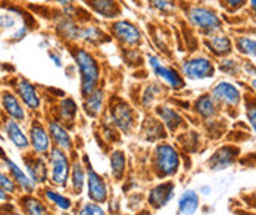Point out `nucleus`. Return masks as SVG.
I'll use <instances>...</instances> for the list:
<instances>
[{
  "instance_id": "1",
  "label": "nucleus",
  "mask_w": 256,
  "mask_h": 215,
  "mask_svg": "<svg viewBox=\"0 0 256 215\" xmlns=\"http://www.w3.org/2000/svg\"><path fill=\"white\" fill-rule=\"evenodd\" d=\"M78 76H80V90L82 98L93 93L100 82V64L96 56L84 48H74L71 50Z\"/></svg>"
},
{
  "instance_id": "2",
  "label": "nucleus",
  "mask_w": 256,
  "mask_h": 215,
  "mask_svg": "<svg viewBox=\"0 0 256 215\" xmlns=\"http://www.w3.org/2000/svg\"><path fill=\"white\" fill-rule=\"evenodd\" d=\"M180 155L174 146L170 143H159L154 149L152 155V166L154 174L159 178L174 177L180 170Z\"/></svg>"
},
{
  "instance_id": "3",
  "label": "nucleus",
  "mask_w": 256,
  "mask_h": 215,
  "mask_svg": "<svg viewBox=\"0 0 256 215\" xmlns=\"http://www.w3.org/2000/svg\"><path fill=\"white\" fill-rule=\"evenodd\" d=\"M187 20L193 27L202 31L206 37L216 34L222 30V20L220 18V15L206 6H190L187 10Z\"/></svg>"
},
{
  "instance_id": "4",
  "label": "nucleus",
  "mask_w": 256,
  "mask_h": 215,
  "mask_svg": "<svg viewBox=\"0 0 256 215\" xmlns=\"http://www.w3.org/2000/svg\"><path fill=\"white\" fill-rule=\"evenodd\" d=\"M48 166H49V180L53 186L65 188L70 183L71 162L68 154L59 148H52L48 155Z\"/></svg>"
},
{
  "instance_id": "5",
  "label": "nucleus",
  "mask_w": 256,
  "mask_h": 215,
  "mask_svg": "<svg viewBox=\"0 0 256 215\" xmlns=\"http://www.w3.org/2000/svg\"><path fill=\"white\" fill-rule=\"evenodd\" d=\"M180 72L187 80H208L215 76V65L206 56H194L182 62Z\"/></svg>"
},
{
  "instance_id": "6",
  "label": "nucleus",
  "mask_w": 256,
  "mask_h": 215,
  "mask_svg": "<svg viewBox=\"0 0 256 215\" xmlns=\"http://www.w3.org/2000/svg\"><path fill=\"white\" fill-rule=\"evenodd\" d=\"M109 118L114 127L124 134H130L136 127V112L131 105H128V102L122 99L114 100L109 110Z\"/></svg>"
},
{
  "instance_id": "7",
  "label": "nucleus",
  "mask_w": 256,
  "mask_h": 215,
  "mask_svg": "<svg viewBox=\"0 0 256 215\" xmlns=\"http://www.w3.org/2000/svg\"><path fill=\"white\" fill-rule=\"evenodd\" d=\"M148 64H149L152 72L166 87H170L172 90L184 88L186 81H184V77L181 76V72H178L177 70H174L172 66L165 65L156 54H148Z\"/></svg>"
},
{
  "instance_id": "8",
  "label": "nucleus",
  "mask_w": 256,
  "mask_h": 215,
  "mask_svg": "<svg viewBox=\"0 0 256 215\" xmlns=\"http://www.w3.org/2000/svg\"><path fill=\"white\" fill-rule=\"evenodd\" d=\"M110 34L116 42H120L122 46H127V48H136L142 44V40H143V34L140 28L127 20H120V21L112 22Z\"/></svg>"
},
{
  "instance_id": "9",
  "label": "nucleus",
  "mask_w": 256,
  "mask_h": 215,
  "mask_svg": "<svg viewBox=\"0 0 256 215\" xmlns=\"http://www.w3.org/2000/svg\"><path fill=\"white\" fill-rule=\"evenodd\" d=\"M87 178H86V186H87V194L92 202L96 204H106L109 198V188L108 183L104 182L102 176L92 166L87 165Z\"/></svg>"
},
{
  "instance_id": "10",
  "label": "nucleus",
  "mask_w": 256,
  "mask_h": 215,
  "mask_svg": "<svg viewBox=\"0 0 256 215\" xmlns=\"http://www.w3.org/2000/svg\"><path fill=\"white\" fill-rule=\"evenodd\" d=\"M210 96L215 99L216 104L228 108H237L242 102V92L240 88L230 81H218L212 90Z\"/></svg>"
},
{
  "instance_id": "11",
  "label": "nucleus",
  "mask_w": 256,
  "mask_h": 215,
  "mask_svg": "<svg viewBox=\"0 0 256 215\" xmlns=\"http://www.w3.org/2000/svg\"><path fill=\"white\" fill-rule=\"evenodd\" d=\"M28 138H30V146L34 150L36 155L46 156L52 150V138L48 128L40 122V121H32L30 126L28 132Z\"/></svg>"
},
{
  "instance_id": "12",
  "label": "nucleus",
  "mask_w": 256,
  "mask_h": 215,
  "mask_svg": "<svg viewBox=\"0 0 256 215\" xmlns=\"http://www.w3.org/2000/svg\"><path fill=\"white\" fill-rule=\"evenodd\" d=\"M0 160L3 162V165L6 166L8 174H9V176L14 178V182L16 183L18 188H21V190H22L24 193H26V194L34 193L37 184L30 178V176L26 174V171H24L18 164H15V162L12 161L2 149H0Z\"/></svg>"
},
{
  "instance_id": "13",
  "label": "nucleus",
  "mask_w": 256,
  "mask_h": 215,
  "mask_svg": "<svg viewBox=\"0 0 256 215\" xmlns=\"http://www.w3.org/2000/svg\"><path fill=\"white\" fill-rule=\"evenodd\" d=\"M15 93L21 99V102L26 105L30 110H37L42 106V98L36 88V86L30 80L24 77H20L15 81Z\"/></svg>"
},
{
  "instance_id": "14",
  "label": "nucleus",
  "mask_w": 256,
  "mask_h": 215,
  "mask_svg": "<svg viewBox=\"0 0 256 215\" xmlns=\"http://www.w3.org/2000/svg\"><path fill=\"white\" fill-rule=\"evenodd\" d=\"M174 194H176V184L172 182H164L150 188L148 194V204L154 210H160L172 200Z\"/></svg>"
},
{
  "instance_id": "15",
  "label": "nucleus",
  "mask_w": 256,
  "mask_h": 215,
  "mask_svg": "<svg viewBox=\"0 0 256 215\" xmlns=\"http://www.w3.org/2000/svg\"><path fill=\"white\" fill-rule=\"evenodd\" d=\"M0 105L3 108V110L6 112V115L18 122H24L26 118V108L22 106L21 99L16 96V93H12L9 90L3 92L0 96Z\"/></svg>"
},
{
  "instance_id": "16",
  "label": "nucleus",
  "mask_w": 256,
  "mask_h": 215,
  "mask_svg": "<svg viewBox=\"0 0 256 215\" xmlns=\"http://www.w3.org/2000/svg\"><path fill=\"white\" fill-rule=\"evenodd\" d=\"M3 132L6 137L9 138V142L20 150H26L30 148V138L28 134L22 130L21 122L12 120V118H4L3 121Z\"/></svg>"
},
{
  "instance_id": "17",
  "label": "nucleus",
  "mask_w": 256,
  "mask_h": 215,
  "mask_svg": "<svg viewBox=\"0 0 256 215\" xmlns=\"http://www.w3.org/2000/svg\"><path fill=\"white\" fill-rule=\"evenodd\" d=\"M48 132L50 134L52 143L54 144V148H59V149L65 150L66 154L74 149V142H72V137L70 134V132L58 120H50L49 121Z\"/></svg>"
},
{
  "instance_id": "18",
  "label": "nucleus",
  "mask_w": 256,
  "mask_h": 215,
  "mask_svg": "<svg viewBox=\"0 0 256 215\" xmlns=\"http://www.w3.org/2000/svg\"><path fill=\"white\" fill-rule=\"evenodd\" d=\"M238 155V149L234 146H222L220 148L208 161V166L212 171H222L230 168L231 165L236 162Z\"/></svg>"
},
{
  "instance_id": "19",
  "label": "nucleus",
  "mask_w": 256,
  "mask_h": 215,
  "mask_svg": "<svg viewBox=\"0 0 256 215\" xmlns=\"http://www.w3.org/2000/svg\"><path fill=\"white\" fill-rule=\"evenodd\" d=\"M26 174L30 176V178L36 183V184H43L48 182L49 177V166L48 162L43 160V156L40 155H32L31 158L24 160Z\"/></svg>"
},
{
  "instance_id": "20",
  "label": "nucleus",
  "mask_w": 256,
  "mask_h": 215,
  "mask_svg": "<svg viewBox=\"0 0 256 215\" xmlns=\"http://www.w3.org/2000/svg\"><path fill=\"white\" fill-rule=\"evenodd\" d=\"M86 4L92 12L104 20H115L121 14V6L118 0H86Z\"/></svg>"
},
{
  "instance_id": "21",
  "label": "nucleus",
  "mask_w": 256,
  "mask_h": 215,
  "mask_svg": "<svg viewBox=\"0 0 256 215\" xmlns=\"http://www.w3.org/2000/svg\"><path fill=\"white\" fill-rule=\"evenodd\" d=\"M206 49L218 58H226L232 52V42L226 34H212L205 38Z\"/></svg>"
},
{
  "instance_id": "22",
  "label": "nucleus",
  "mask_w": 256,
  "mask_h": 215,
  "mask_svg": "<svg viewBox=\"0 0 256 215\" xmlns=\"http://www.w3.org/2000/svg\"><path fill=\"white\" fill-rule=\"evenodd\" d=\"M154 112H156L158 120L165 126V128L168 132L178 130L180 127L182 126V122H184L182 116L180 115V112L176 108L168 106V105H159L154 109Z\"/></svg>"
},
{
  "instance_id": "23",
  "label": "nucleus",
  "mask_w": 256,
  "mask_h": 215,
  "mask_svg": "<svg viewBox=\"0 0 256 215\" xmlns=\"http://www.w3.org/2000/svg\"><path fill=\"white\" fill-rule=\"evenodd\" d=\"M104 90L102 87H98L93 93L84 96V104H82V108H84V112L94 118L98 116L103 109V104H104Z\"/></svg>"
},
{
  "instance_id": "24",
  "label": "nucleus",
  "mask_w": 256,
  "mask_h": 215,
  "mask_svg": "<svg viewBox=\"0 0 256 215\" xmlns=\"http://www.w3.org/2000/svg\"><path fill=\"white\" fill-rule=\"evenodd\" d=\"M199 193L196 190H186L178 198V214L180 215H194L199 210Z\"/></svg>"
},
{
  "instance_id": "25",
  "label": "nucleus",
  "mask_w": 256,
  "mask_h": 215,
  "mask_svg": "<svg viewBox=\"0 0 256 215\" xmlns=\"http://www.w3.org/2000/svg\"><path fill=\"white\" fill-rule=\"evenodd\" d=\"M87 178V170L84 168L82 162L74 161L71 164V172H70V186L74 194H81L82 188L86 186Z\"/></svg>"
},
{
  "instance_id": "26",
  "label": "nucleus",
  "mask_w": 256,
  "mask_h": 215,
  "mask_svg": "<svg viewBox=\"0 0 256 215\" xmlns=\"http://www.w3.org/2000/svg\"><path fill=\"white\" fill-rule=\"evenodd\" d=\"M143 137L146 142H159V140H164L165 138V126L158 120V118H148V121L143 124Z\"/></svg>"
},
{
  "instance_id": "27",
  "label": "nucleus",
  "mask_w": 256,
  "mask_h": 215,
  "mask_svg": "<svg viewBox=\"0 0 256 215\" xmlns=\"http://www.w3.org/2000/svg\"><path fill=\"white\" fill-rule=\"evenodd\" d=\"M104 37H106V34L102 28H99L98 26H84L80 30L78 42H82L90 46H99L106 40Z\"/></svg>"
},
{
  "instance_id": "28",
  "label": "nucleus",
  "mask_w": 256,
  "mask_h": 215,
  "mask_svg": "<svg viewBox=\"0 0 256 215\" xmlns=\"http://www.w3.org/2000/svg\"><path fill=\"white\" fill-rule=\"evenodd\" d=\"M194 110L202 118L209 120V118H214L216 115V112H218V104L215 102V99L210 94H202L194 102Z\"/></svg>"
},
{
  "instance_id": "29",
  "label": "nucleus",
  "mask_w": 256,
  "mask_h": 215,
  "mask_svg": "<svg viewBox=\"0 0 256 215\" xmlns=\"http://www.w3.org/2000/svg\"><path fill=\"white\" fill-rule=\"evenodd\" d=\"M21 208L26 215H49V210L43 204V200L31 194H26L21 199Z\"/></svg>"
},
{
  "instance_id": "30",
  "label": "nucleus",
  "mask_w": 256,
  "mask_h": 215,
  "mask_svg": "<svg viewBox=\"0 0 256 215\" xmlns=\"http://www.w3.org/2000/svg\"><path fill=\"white\" fill-rule=\"evenodd\" d=\"M162 92H164V87H162L160 82H158V81L149 82L146 86V88L143 90L142 98H140L142 106L144 108V109H150V108L154 106V102H156V99L162 94Z\"/></svg>"
},
{
  "instance_id": "31",
  "label": "nucleus",
  "mask_w": 256,
  "mask_h": 215,
  "mask_svg": "<svg viewBox=\"0 0 256 215\" xmlns=\"http://www.w3.org/2000/svg\"><path fill=\"white\" fill-rule=\"evenodd\" d=\"M56 30H58V32L64 37V38H66V40H70V42H77L78 38H80V30L81 27L77 26L72 20H70V18H62V20H59L58 21V26H56Z\"/></svg>"
},
{
  "instance_id": "32",
  "label": "nucleus",
  "mask_w": 256,
  "mask_h": 215,
  "mask_svg": "<svg viewBox=\"0 0 256 215\" xmlns=\"http://www.w3.org/2000/svg\"><path fill=\"white\" fill-rule=\"evenodd\" d=\"M110 174L115 180H122L126 171H127V158L124 155V152L121 150H115L110 155Z\"/></svg>"
},
{
  "instance_id": "33",
  "label": "nucleus",
  "mask_w": 256,
  "mask_h": 215,
  "mask_svg": "<svg viewBox=\"0 0 256 215\" xmlns=\"http://www.w3.org/2000/svg\"><path fill=\"white\" fill-rule=\"evenodd\" d=\"M43 196H44V199H46L49 204L54 205L58 210L70 211V210H71V206H72L71 199H70V198H66V196H64L62 193L56 192L54 188H44V190H43Z\"/></svg>"
},
{
  "instance_id": "34",
  "label": "nucleus",
  "mask_w": 256,
  "mask_h": 215,
  "mask_svg": "<svg viewBox=\"0 0 256 215\" xmlns=\"http://www.w3.org/2000/svg\"><path fill=\"white\" fill-rule=\"evenodd\" d=\"M78 106L71 98H65L59 102V122H72L76 120Z\"/></svg>"
},
{
  "instance_id": "35",
  "label": "nucleus",
  "mask_w": 256,
  "mask_h": 215,
  "mask_svg": "<svg viewBox=\"0 0 256 215\" xmlns=\"http://www.w3.org/2000/svg\"><path fill=\"white\" fill-rule=\"evenodd\" d=\"M234 44L238 54L249 56V58H256V38L248 37V36H240L236 38Z\"/></svg>"
},
{
  "instance_id": "36",
  "label": "nucleus",
  "mask_w": 256,
  "mask_h": 215,
  "mask_svg": "<svg viewBox=\"0 0 256 215\" xmlns=\"http://www.w3.org/2000/svg\"><path fill=\"white\" fill-rule=\"evenodd\" d=\"M220 70L224 72V74H228V76H236L237 72H240L242 70V64L237 60V59H232V58H222L221 62H220Z\"/></svg>"
},
{
  "instance_id": "37",
  "label": "nucleus",
  "mask_w": 256,
  "mask_h": 215,
  "mask_svg": "<svg viewBox=\"0 0 256 215\" xmlns=\"http://www.w3.org/2000/svg\"><path fill=\"white\" fill-rule=\"evenodd\" d=\"M150 4L154 10L164 15H171L177 10V3L174 0H150Z\"/></svg>"
},
{
  "instance_id": "38",
  "label": "nucleus",
  "mask_w": 256,
  "mask_h": 215,
  "mask_svg": "<svg viewBox=\"0 0 256 215\" xmlns=\"http://www.w3.org/2000/svg\"><path fill=\"white\" fill-rule=\"evenodd\" d=\"M0 188L4 190L9 194H14L18 190V186L14 182V178L9 174H6L4 171H2V170H0Z\"/></svg>"
},
{
  "instance_id": "39",
  "label": "nucleus",
  "mask_w": 256,
  "mask_h": 215,
  "mask_svg": "<svg viewBox=\"0 0 256 215\" xmlns=\"http://www.w3.org/2000/svg\"><path fill=\"white\" fill-rule=\"evenodd\" d=\"M78 215H106L104 210L102 208L100 204H96V202H87L84 205H81Z\"/></svg>"
},
{
  "instance_id": "40",
  "label": "nucleus",
  "mask_w": 256,
  "mask_h": 215,
  "mask_svg": "<svg viewBox=\"0 0 256 215\" xmlns=\"http://www.w3.org/2000/svg\"><path fill=\"white\" fill-rule=\"evenodd\" d=\"M246 118L256 133V98L246 99Z\"/></svg>"
},
{
  "instance_id": "41",
  "label": "nucleus",
  "mask_w": 256,
  "mask_h": 215,
  "mask_svg": "<svg viewBox=\"0 0 256 215\" xmlns=\"http://www.w3.org/2000/svg\"><path fill=\"white\" fill-rule=\"evenodd\" d=\"M18 30L16 18L12 14H2L0 15V30Z\"/></svg>"
},
{
  "instance_id": "42",
  "label": "nucleus",
  "mask_w": 256,
  "mask_h": 215,
  "mask_svg": "<svg viewBox=\"0 0 256 215\" xmlns=\"http://www.w3.org/2000/svg\"><path fill=\"white\" fill-rule=\"evenodd\" d=\"M221 3L230 10V12H234V10H238L246 6L248 0H221Z\"/></svg>"
},
{
  "instance_id": "43",
  "label": "nucleus",
  "mask_w": 256,
  "mask_h": 215,
  "mask_svg": "<svg viewBox=\"0 0 256 215\" xmlns=\"http://www.w3.org/2000/svg\"><path fill=\"white\" fill-rule=\"evenodd\" d=\"M49 58L52 59V62H53V65L54 66H58V68H62L64 66V62H62V58L59 56V54H56V52H53V50H49Z\"/></svg>"
},
{
  "instance_id": "44",
  "label": "nucleus",
  "mask_w": 256,
  "mask_h": 215,
  "mask_svg": "<svg viewBox=\"0 0 256 215\" xmlns=\"http://www.w3.org/2000/svg\"><path fill=\"white\" fill-rule=\"evenodd\" d=\"M242 66H243V70H244V74L256 76V65H254L252 60H246Z\"/></svg>"
},
{
  "instance_id": "45",
  "label": "nucleus",
  "mask_w": 256,
  "mask_h": 215,
  "mask_svg": "<svg viewBox=\"0 0 256 215\" xmlns=\"http://www.w3.org/2000/svg\"><path fill=\"white\" fill-rule=\"evenodd\" d=\"M6 200H9V193L0 188V202H6Z\"/></svg>"
},
{
  "instance_id": "46",
  "label": "nucleus",
  "mask_w": 256,
  "mask_h": 215,
  "mask_svg": "<svg viewBox=\"0 0 256 215\" xmlns=\"http://www.w3.org/2000/svg\"><path fill=\"white\" fill-rule=\"evenodd\" d=\"M249 2V4H250V8L255 10V14H256V0H248Z\"/></svg>"
},
{
  "instance_id": "47",
  "label": "nucleus",
  "mask_w": 256,
  "mask_h": 215,
  "mask_svg": "<svg viewBox=\"0 0 256 215\" xmlns=\"http://www.w3.org/2000/svg\"><path fill=\"white\" fill-rule=\"evenodd\" d=\"M209 192H210V188H209V186H204V188H202V193H204V194H208Z\"/></svg>"
},
{
  "instance_id": "48",
  "label": "nucleus",
  "mask_w": 256,
  "mask_h": 215,
  "mask_svg": "<svg viewBox=\"0 0 256 215\" xmlns=\"http://www.w3.org/2000/svg\"><path fill=\"white\" fill-rule=\"evenodd\" d=\"M137 215H152L150 214V211H148V210H144V211H140Z\"/></svg>"
},
{
  "instance_id": "49",
  "label": "nucleus",
  "mask_w": 256,
  "mask_h": 215,
  "mask_svg": "<svg viewBox=\"0 0 256 215\" xmlns=\"http://www.w3.org/2000/svg\"><path fill=\"white\" fill-rule=\"evenodd\" d=\"M250 84H252V87H254V90H255V93H256V77L254 78V80H252V82H250Z\"/></svg>"
}]
</instances>
